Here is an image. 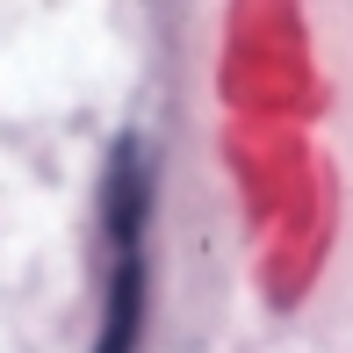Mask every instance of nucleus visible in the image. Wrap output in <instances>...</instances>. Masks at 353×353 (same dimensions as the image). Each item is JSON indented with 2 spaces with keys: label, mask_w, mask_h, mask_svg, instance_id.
Here are the masks:
<instances>
[]
</instances>
